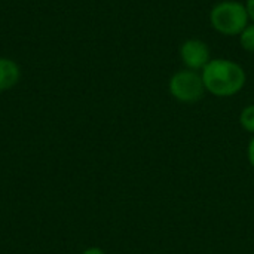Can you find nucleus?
Masks as SVG:
<instances>
[{
	"label": "nucleus",
	"mask_w": 254,
	"mask_h": 254,
	"mask_svg": "<svg viewBox=\"0 0 254 254\" xmlns=\"http://www.w3.org/2000/svg\"><path fill=\"white\" fill-rule=\"evenodd\" d=\"M205 91L214 97H234L247 82V74L243 65L226 58H211L201 70Z\"/></svg>",
	"instance_id": "obj_1"
},
{
	"label": "nucleus",
	"mask_w": 254,
	"mask_h": 254,
	"mask_svg": "<svg viewBox=\"0 0 254 254\" xmlns=\"http://www.w3.org/2000/svg\"><path fill=\"white\" fill-rule=\"evenodd\" d=\"M210 22L213 28L223 36H240L250 24V15L246 4L241 1L223 0L213 6Z\"/></svg>",
	"instance_id": "obj_2"
},
{
	"label": "nucleus",
	"mask_w": 254,
	"mask_h": 254,
	"mask_svg": "<svg viewBox=\"0 0 254 254\" xmlns=\"http://www.w3.org/2000/svg\"><path fill=\"white\" fill-rule=\"evenodd\" d=\"M168 91L171 97H174L180 103L190 104L199 101L205 94L201 71L189 68L176 71L168 82Z\"/></svg>",
	"instance_id": "obj_3"
},
{
	"label": "nucleus",
	"mask_w": 254,
	"mask_h": 254,
	"mask_svg": "<svg viewBox=\"0 0 254 254\" xmlns=\"http://www.w3.org/2000/svg\"><path fill=\"white\" fill-rule=\"evenodd\" d=\"M180 58L186 68L201 71L211 60L208 45L201 39H188L180 45Z\"/></svg>",
	"instance_id": "obj_4"
},
{
	"label": "nucleus",
	"mask_w": 254,
	"mask_h": 254,
	"mask_svg": "<svg viewBox=\"0 0 254 254\" xmlns=\"http://www.w3.org/2000/svg\"><path fill=\"white\" fill-rule=\"evenodd\" d=\"M21 77L19 65L10 58L0 57V92L13 88Z\"/></svg>",
	"instance_id": "obj_5"
},
{
	"label": "nucleus",
	"mask_w": 254,
	"mask_h": 254,
	"mask_svg": "<svg viewBox=\"0 0 254 254\" xmlns=\"http://www.w3.org/2000/svg\"><path fill=\"white\" fill-rule=\"evenodd\" d=\"M240 124L247 132L254 135V104H250L243 109L240 115Z\"/></svg>",
	"instance_id": "obj_6"
},
{
	"label": "nucleus",
	"mask_w": 254,
	"mask_h": 254,
	"mask_svg": "<svg viewBox=\"0 0 254 254\" xmlns=\"http://www.w3.org/2000/svg\"><path fill=\"white\" fill-rule=\"evenodd\" d=\"M240 43L247 52H254V22L249 24L240 34Z\"/></svg>",
	"instance_id": "obj_7"
},
{
	"label": "nucleus",
	"mask_w": 254,
	"mask_h": 254,
	"mask_svg": "<svg viewBox=\"0 0 254 254\" xmlns=\"http://www.w3.org/2000/svg\"><path fill=\"white\" fill-rule=\"evenodd\" d=\"M247 159H249L250 165L254 168V135L252 137V140L249 141V146H247Z\"/></svg>",
	"instance_id": "obj_8"
},
{
	"label": "nucleus",
	"mask_w": 254,
	"mask_h": 254,
	"mask_svg": "<svg viewBox=\"0 0 254 254\" xmlns=\"http://www.w3.org/2000/svg\"><path fill=\"white\" fill-rule=\"evenodd\" d=\"M246 7H247V10H249L250 19L254 22V0H247V1H246Z\"/></svg>",
	"instance_id": "obj_9"
},
{
	"label": "nucleus",
	"mask_w": 254,
	"mask_h": 254,
	"mask_svg": "<svg viewBox=\"0 0 254 254\" xmlns=\"http://www.w3.org/2000/svg\"><path fill=\"white\" fill-rule=\"evenodd\" d=\"M82 254H106V252L103 249H100V247H89Z\"/></svg>",
	"instance_id": "obj_10"
}]
</instances>
